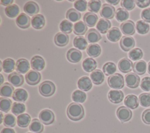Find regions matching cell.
Wrapping results in <instances>:
<instances>
[{"mask_svg": "<svg viewBox=\"0 0 150 133\" xmlns=\"http://www.w3.org/2000/svg\"><path fill=\"white\" fill-rule=\"evenodd\" d=\"M67 115L71 120L79 121L83 118L84 115V108L79 103H71L67 107Z\"/></svg>", "mask_w": 150, "mask_h": 133, "instance_id": "cell-1", "label": "cell"}, {"mask_svg": "<svg viewBox=\"0 0 150 133\" xmlns=\"http://www.w3.org/2000/svg\"><path fill=\"white\" fill-rule=\"evenodd\" d=\"M108 84L114 89H121L124 86V80L123 76L120 73H114L109 76L107 79Z\"/></svg>", "mask_w": 150, "mask_h": 133, "instance_id": "cell-2", "label": "cell"}, {"mask_svg": "<svg viewBox=\"0 0 150 133\" xmlns=\"http://www.w3.org/2000/svg\"><path fill=\"white\" fill-rule=\"evenodd\" d=\"M56 90L54 84L50 81L46 80L42 82L39 86L40 94L44 97H50L52 96Z\"/></svg>", "mask_w": 150, "mask_h": 133, "instance_id": "cell-3", "label": "cell"}, {"mask_svg": "<svg viewBox=\"0 0 150 133\" xmlns=\"http://www.w3.org/2000/svg\"><path fill=\"white\" fill-rule=\"evenodd\" d=\"M39 118L40 121L45 125H50L54 121V115L53 112L48 109H45L40 111Z\"/></svg>", "mask_w": 150, "mask_h": 133, "instance_id": "cell-4", "label": "cell"}, {"mask_svg": "<svg viewBox=\"0 0 150 133\" xmlns=\"http://www.w3.org/2000/svg\"><path fill=\"white\" fill-rule=\"evenodd\" d=\"M26 83L31 86L37 84L41 80V74L38 71L35 70H29L25 75Z\"/></svg>", "mask_w": 150, "mask_h": 133, "instance_id": "cell-5", "label": "cell"}, {"mask_svg": "<svg viewBox=\"0 0 150 133\" xmlns=\"http://www.w3.org/2000/svg\"><path fill=\"white\" fill-rule=\"evenodd\" d=\"M116 114L118 118L121 122H127L131 118L132 113L128 108L125 106H121L118 108Z\"/></svg>", "mask_w": 150, "mask_h": 133, "instance_id": "cell-6", "label": "cell"}, {"mask_svg": "<svg viewBox=\"0 0 150 133\" xmlns=\"http://www.w3.org/2000/svg\"><path fill=\"white\" fill-rule=\"evenodd\" d=\"M125 81L127 87L131 88H135L139 86L140 78L137 74L130 73L125 76Z\"/></svg>", "mask_w": 150, "mask_h": 133, "instance_id": "cell-7", "label": "cell"}, {"mask_svg": "<svg viewBox=\"0 0 150 133\" xmlns=\"http://www.w3.org/2000/svg\"><path fill=\"white\" fill-rule=\"evenodd\" d=\"M100 13L101 16L103 17V18H105V19H112L115 15V10L114 7L112 5L104 4L102 6Z\"/></svg>", "mask_w": 150, "mask_h": 133, "instance_id": "cell-8", "label": "cell"}, {"mask_svg": "<svg viewBox=\"0 0 150 133\" xmlns=\"http://www.w3.org/2000/svg\"><path fill=\"white\" fill-rule=\"evenodd\" d=\"M120 29L122 33L126 36L132 35L135 32V23L133 21L128 20L122 22L120 25Z\"/></svg>", "mask_w": 150, "mask_h": 133, "instance_id": "cell-9", "label": "cell"}, {"mask_svg": "<svg viewBox=\"0 0 150 133\" xmlns=\"http://www.w3.org/2000/svg\"><path fill=\"white\" fill-rule=\"evenodd\" d=\"M121 48L125 52L129 51L135 46V40L131 36H124L120 42Z\"/></svg>", "mask_w": 150, "mask_h": 133, "instance_id": "cell-10", "label": "cell"}, {"mask_svg": "<svg viewBox=\"0 0 150 133\" xmlns=\"http://www.w3.org/2000/svg\"><path fill=\"white\" fill-rule=\"evenodd\" d=\"M8 80L9 83L15 87H19L23 84L24 79L23 76L17 72H13L8 76Z\"/></svg>", "mask_w": 150, "mask_h": 133, "instance_id": "cell-11", "label": "cell"}, {"mask_svg": "<svg viewBox=\"0 0 150 133\" xmlns=\"http://www.w3.org/2000/svg\"><path fill=\"white\" fill-rule=\"evenodd\" d=\"M16 23L20 28L26 29L30 26V18L27 14L21 13L16 18Z\"/></svg>", "mask_w": 150, "mask_h": 133, "instance_id": "cell-12", "label": "cell"}, {"mask_svg": "<svg viewBox=\"0 0 150 133\" xmlns=\"http://www.w3.org/2000/svg\"><path fill=\"white\" fill-rule=\"evenodd\" d=\"M66 57L67 60L71 63H78L82 57L81 52L75 48H71L68 50Z\"/></svg>", "mask_w": 150, "mask_h": 133, "instance_id": "cell-13", "label": "cell"}, {"mask_svg": "<svg viewBox=\"0 0 150 133\" xmlns=\"http://www.w3.org/2000/svg\"><path fill=\"white\" fill-rule=\"evenodd\" d=\"M108 98L111 103L118 104L121 103L124 98V93L121 90H111L108 92Z\"/></svg>", "mask_w": 150, "mask_h": 133, "instance_id": "cell-14", "label": "cell"}, {"mask_svg": "<svg viewBox=\"0 0 150 133\" xmlns=\"http://www.w3.org/2000/svg\"><path fill=\"white\" fill-rule=\"evenodd\" d=\"M30 64L32 68L36 71H40L43 70L45 66V62L42 57L40 56H34L30 60Z\"/></svg>", "mask_w": 150, "mask_h": 133, "instance_id": "cell-15", "label": "cell"}, {"mask_svg": "<svg viewBox=\"0 0 150 133\" xmlns=\"http://www.w3.org/2000/svg\"><path fill=\"white\" fill-rule=\"evenodd\" d=\"M30 69V64L26 59L21 58L17 60L16 63L15 70L17 72L21 74L26 73Z\"/></svg>", "mask_w": 150, "mask_h": 133, "instance_id": "cell-16", "label": "cell"}, {"mask_svg": "<svg viewBox=\"0 0 150 133\" xmlns=\"http://www.w3.org/2000/svg\"><path fill=\"white\" fill-rule=\"evenodd\" d=\"M23 11L28 15L33 16L35 14L39 12V7L36 2L33 1H28L24 5Z\"/></svg>", "mask_w": 150, "mask_h": 133, "instance_id": "cell-17", "label": "cell"}, {"mask_svg": "<svg viewBox=\"0 0 150 133\" xmlns=\"http://www.w3.org/2000/svg\"><path fill=\"white\" fill-rule=\"evenodd\" d=\"M118 66L119 70L121 72L127 73L130 72L132 70L133 63L129 59L127 58H123L119 61Z\"/></svg>", "mask_w": 150, "mask_h": 133, "instance_id": "cell-18", "label": "cell"}, {"mask_svg": "<svg viewBox=\"0 0 150 133\" xmlns=\"http://www.w3.org/2000/svg\"><path fill=\"white\" fill-rule=\"evenodd\" d=\"M124 104L128 108L135 109L138 107L139 100L135 95L129 94L124 99Z\"/></svg>", "mask_w": 150, "mask_h": 133, "instance_id": "cell-19", "label": "cell"}, {"mask_svg": "<svg viewBox=\"0 0 150 133\" xmlns=\"http://www.w3.org/2000/svg\"><path fill=\"white\" fill-rule=\"evenodd\" d=\"M31 24L33 28L36 29H41L45 25V17L41 14L35 15L31 19Z\"/></svg>", "mask_w": 150, "mask_h": 133, "instance_id": "cell-20", "label": "cell"}, {"mask_svg": "<svg viewBox=\"0 0 150 133\" xmlns=\"http://www.w3.org/2000/svg\"><path fill=\"white\" fill-rule=\"evenodd\" d=\"M69 40V37L66 33L63 32H58L54 37V43L60 47L64 46L67 45Z\"/></svg>", "mask_w": 150, "mask_h": 133, "instance_id": "cell-21", "label": "cell"}, {"mask_svg": "<svg viewBox=\"0 0 150 133\" xmlns=\"http://www.w3.org/2000/svg\"><path fill=\"white\" fill-rule=\"evenodd\" d=\"M101 39V36L95 29H90L86 34V39L88 41V43H96L98 42Z\"/></svg>", "mask_w": 150, "mask_h": 133, "instance_id": "cell-22", "label": "cell"}, {"mask_svg": "<svg viewBox=\"0 0 150 133\" xmlns=\"http://www.w3.org/2000/svg\"><path fill=\"white\" fill-rule=\"evenodd\" d=\"M78 87L84 91L90 90L92 87V83L90 78L87 76H83L80 78L77 82Z\"/></svg>", "mask_w": 150, "mask_h": 133, "instance_id": "cell-23", "label": "cell"}, {"mask_svg": "<svg viewBox=\"0 0 150 133\" xmlns=\"http://www.w3.org/2000/svg\"><path fill=\"white\" fill-rule=\"evenodd\" d=\"M111 23L110 21H109L108 19L101 18L97 22L96 28L98 32L103 34H104L109 30V29L111 28Z\"/></svg>", "mask_w": 150, "mask_h": 133, "instance_id": "cell-24", "label": "cell"}, {"mask_svg": "<svg viewBox=\"0 0 150 133\" xmlns=\"http://www.w3.org/2000/svg\"><path fill=\"white\" fill-rule=\"evenodd\" d=\"M28 97V94L27 91L23 88H17L15 90L13 95L12 98L19 102H25Z\"/></svg>", "mask_w": 150, "mask_h": 133, "instance_id": "cell-25", "label": "cell"}, {"mask_svg": "<svg viewBox=\"0 0 150 133\" xmlns=\"http://www.w3.org/2000/svg\"><path fill=\"white\" fill-rule=\"evenodd\" d=\"M82 67L85 71L88 73L93 72L97 67V62L93 58L87 57L83 60Z\"/></svg>", "mask_w": 150, "mask_h": 133, "instance_id": "cell-26", "label": "cell"}, {"mask_svg": "<svg viewBox=\"0 0 150 133\" xmlns=\"http://www.w3.org/2000/svg\"><path fill=\"white\" fill-rule=\"evenodd\" d=\"M133 71L138 75L144 74L146 70V63L144 60H139L135 62L133 64Z\"/></svg>", "mask_w": 150, "mask_h": 133, "instance_id": "cell-27", "label": "cell"}, {"mask_svg": "<svg viewBox=\"0 0 150 133\" xmlns=\"http://www.w3.org/2000/svg\"><path fill=\"white\" fill-rule=\"evenodd\" d=\"M107 37L110 41L115 42L121 38V32L117 27H112L108 31Z\"/></svg>", "mask_w": 150, "mask_h": 133, "instance_id": "cell-28", "label": "cell"}, {"mask_svg": "<svg viewBox=\"0 0 150 133\" xmlns=\"http://www.w3.org/2000/svg\"><path fill=\"white\" fill-rule=\"evenodd\" d=\"M90 78L94 84L98 85L104 81V75L101 70L96 69L90 74Z\"/></svg>", "mask_w": 150, "mask_h": 133, "instance_id": "cell-29", "label": "cell"}, {"mask_svg": "<svg viewBox=\"0 0 150 133\" xmlns=\"http://www.w3.org/2000/svg\"><path fill=\"white\" fill-rule=\"evenodd\" d=\"M13 87L9 83H5L0 88V94L2 97H11L14 92Z\"/></svg>", "mask_w": 150, "mask_h": 133, "instance_id": "cell-30", "label": "cell"}, {"mask_svg": "<svg viewBox=\"0 0 150 133\" xmlns=\"http://www.w3.org/2000/svg\"><path fill=\"white\" fill-rule=\"evenodd\" d=\"M84 22L89 27L94 26L98 21V17L96 14L93 12H87L83 16Z\"/></svg>", "mask_w": 150, "mask_h": 133, "instance_id": "cell-31", "label": "cell"}, {"mask_svg": "<svg viewBox=\"0 0 150 133\" xmlns=\"http://www.w3.org/2000/svg\"><path fill=\"white\" fill-rule=\"evenodd\" d=\"M16 64L13 59L11 58H7L5 59L2 63V68L4 72L9 73L12 72L15 69Z\"/></svg>", "mask_w": 150, "mask_h": 133, "instance_id": "cell-32", "label": "cell"}, {"mask_svg": "<svg viewBox=\"0 0 150 133\" xmlns=\"http://www.w3.org/2000/svg\"><path fill=\"white\" fill-rule=\"evenodd\" d=\"M87 30V26L83 21L77 22L73 25L74 33L78 36L83 35Z\"/></svg>", "mask_w": 150, "mask_h": 133, "instance_id": "cell-33", "label": "cell"}, {"mask_svg": "<svg viewBox=\"0 0 150 133\" xmlns=\"http://www.w3.org/2000/svg\"><path fill=\"white\" fill-rule=\"evenodd\" d=\"M29 129L33 133H41L43 131V125L40 120L34 118L32 120Z\"/></svg>", "mask_w": 150, "mask_h": 133, "instance_id": "cell-34", "label": "cell"}, {"mask_svg": "<svg viewBox=\"0 0 150 133\" xmlns=\"http://www.w3.org/2000/svg\"><path fill=\"white\" fill-rule=\"evenodd\" d=\"M20 12L19 6L16 4H12L6 6L5 9V13L8 17L13 18L16 17Z\"/></svg>", "mask_w": 150, "mask_h": 133, "instance_id": "cell-35", "label": "cell"}, {"mask_svg": "<svg viewBox=\"0 0 150 133\" xmlns=\"http://www.w3.org/2000/svg\"><path fill=\"white\" fill-rule=\"evenodd\" d=\"M30 116L26 113L22 114L17 117V124L18 125L22 128H25L28 126L30 122Z\"/></svg>", "mask_w": 150, "mask_h": 133, "instance_id": "cell-36", "label": "cell"}, {"mask_svg": "<svg viewBox=\"0 0 150 133\" xmlns=\"http://www.w3.org/2000/svg\"><path fill=\"white\" fill-rule=\"evenodd\" d=\"M87 53L91 57H97L101 53V47L98 44H91L87 46Z\"/></svg>", "mask_w": 150, "mask_h": 133, "instance_id": "cell-37", "label": "cell"}, {"mask_svg": "<svg viewBox=\"0 0 150 133\" xmlns=\"http://www.w3.org/2000/svg\"><path fill=\"white\" fill-rule=\"evenodd\" d=\"M73 45L79 50H84L87 46V40L82 36H77L73 39Z\"/></svg>", "mask_w": 150, "mask_h": 133, "instance_id": "cell-38", "label": "cell"}, {"mask_svg": "<svg viewBox=\"0 0 150 133\" xmlns=\"http://www.w3.org/2000/svg\"><path fill=\"white\" fill-rule=\"evenodd\" d=\"M135 27L137 32L141 35L146 34L149 30V25L144 21H138L136 23Z\"/></svg>", "mask_w": 150, "mask_h": 133, "instance_id": "cell-39", "label": "cell"}, {"mask_svg": "<svg viewBox=\"0 0 150 133\" xmlns=\"http://www.w3.org/2000/svg\"><path fill=\"white\" fill-rule=\"evenodd\" d=\"M71 98L76 103H83L86 100V94L83 91L76 90L72 93Z\"/></svg>", "mask_w": 150, "mask_h": 133, "instance_id": "cell-40", "label": "cell"}, {"mask_svg": "<svg viewBox=\"0 0 150 133\" xmlns=\"http://www.w3.org/2000/svg\"><path fill=\"white\" fill-rule=\"evenodd\" d=\"M66 18L70 22H77L81 18V13L74 8L69 9L66 12Z\"/></svg>", "mask_w": 150, "mask_h": 133, "instance_id": "cell-41", "label": "cell"}, {"mask_svg": "<svg viewBox=\"0 0 150 133\" xmlns=\"http://www.w3.org/2000/svg\"><path fill=\"white\" fill-rule=\"evenodd\" d=\"M115 19L120 22L127 21V19L129 18V13L128 11L123 8H118L115 12Z\"/></svg>", "mask_w": 150, "mask_h": 133, "instance_id": "cell-42", "label": "cell"}, {"mask_svg": "<svg viewBox=\"0 0 150 133\" xmlns=\"http://www.w3.org/2000/svg\"><path fill=\"white\" fill-rule=\"evenodd\" d=\"M26 107L25 104L20 102H15L12 106L11 111L15 115H19L23 114L25 111Z\"/></svg>", "mask_w": 150, "mask_h": 133, "instance_id": "cell-43", "label": "cell"}, {"mask_svg": "<svg viewBox=\"0 0 150 133\" xmlns=\"http://www.w3.org/2000/svg\"><path fill=\"white\" fill-rule=\"evenodd\" d=\"M12 101L6 97L0 98V110L4 112H8L11 108Z\"/></svg>", "mask_w": 150, "mask_h": 133, "instance_id": "cell-44", "label": "cell"}, {"mask_svg": "<svg viewBox=\"0 0 150 133\" xmlns=\"http://www.w3.org/2000/svg\"><path fill=\"white\" fill-rule=\"evenodd\" d=\"M73 23L67 21V20H63L62 21L59 25V28L60 30L64 33H70L73 30Z\"/></svg>", "mask_w": 150, "mask_h": 133, "instance_id": "cell-45", "label": "cell"}, {"mask_svg": "<svg viewBox=\"0 0 150 133\" xmlns=\"http://www.w3.org/2000/svg\"><path fill=\"white\" fill-rule=\"evenodd\" d=\"M116 66L115 64L112 62H107L105 63L103 67V73L106 76H110L112 75L115 73L116 71Z\"/></svg>", "mask_w": 150, "mask_h": 133, "instance_id": "cell-46", "label": "cell"}, {"mask_svg": "<svg viewBox=\"0 0 150 133\" xmlns=\"http://www.w3.org/2000/svg\"><path fill=\"white\" fill-rule=\"evenodd\" d=\"M101 2L98 0H91L87 5V9L91 12H98L101 8Z\"/></svg>", "mask_w": 150, "mask_h": 133, "instance_id": "cell-47", "label": "cell"}, {"mask_svg": "<svg viewBox=\"0 0 150 133\" xmlns=\"http://www.w3.org/2000/svg\"><path fill=\"white\" fill-rule=\"evenodd\" d=\"M128 56L132 60H139L143 56V52L139 48H134L129 52Z\"/></svg>", "mask_w": 150, "mask_h": 133, "instance_id": "cell-48", "label": "cell"}, {"mask_svg": "<svg viewBox=\"0 0 150 133\" xmlns=\"http://www.w3.org/2000/svg\"><path fill=\"white\" fill-rule=\"evenodd\" d=\"M16 124V118L11 114H7L4 117V125L6 127H13Z\"/></svg>", "mask_w": 150, "mask_h": 133, "instance_id": "cell-49", "label": "cell"}, {"mask_svg": "<svg viewBox=\"0 0 150 133\" xmlns=\"http://www.w3.org/2000/svg\"><path fill=\"white\" fill-rule=\"evenodd\" d=\"M139 103L141 106L147 107L150 106V94L149 93H142L138 97Z\"/></svg>", "mask_w": 150, "mask_h": 133, "instance_id": "cell-50", "label": "cell"}, {"mask_svg": "<svg viewBox=\"0 0 150 133\" xmlns=\"http://www.w3.org/2000/svg\"><path fill=\"white\" fill-rule=\"evenodd\" d=\"M87 3L86 1L83 0H78L76 1L74 3V6L75 9L80 11L84 12L87 9Z\"/></svg>", "mask_w": 150, "mask_h": 133, "instance_id": "cell-51", "label": "cell"}, {"mask_svg": "<svg viewBox=\"0 0 150 133\" xmlns=\"http://www.w3.org/2000/svg\"><path fill=\"white\" fill-rule=\"evenodd\" d=\"M121 6L125 10L131 11L135 8V1L133 0H122L121 1Z\"/></svg>", "mask_w": 150, "mask_h": 133, "instance_id": "cell-52", "label": "cell"}, {"mask_svg": "<svg viewBox=\"0 0 150 133\" xmlns=\"http://www.w3.org/2000/svg\"><path fill=\"white\" fill-rule=\"evenodd\" d=\"M140 86L142 90L145 91H150V77H144L142 78Z\"/></svg>", "mask_w": 150, "mask_h": 133, "instance_id": "cell-53", "label": "cell"}, {"mask_svg": "<svg viewBox=\"0 0 150 133\" xmlns=\"http://www.w3.org/2000/svg\"><path fill=\"white\" fill-rule=\"evenodd\" d=\"M141 16L143 21L150 23V8H146L141 12Z\"/></svg>", "mask_w": 150, "mask_h": 133, "instance_id": "cell-54", "label": "cell"}, {"mask_svg": "<svg viewBox=\"0 0 150 133\" xmlns=\"http://www.w3.org/2000/svg\"><path fill=\"white\" fill-rule=\"evenodd\" d=\"M142 120L146 124H150V109H146L143 112Z\"/></svg>", "mask_w": 150, "mask_h": 133, "instance_id": "cell-55", "label": "cell"}, {"mask_svg": "<svg viewBox=\"0 0 150 133\" xmlns=\"http://www.w3.org/2000/svg\"><path fill=\"white\" fill-rule=\"evenodd\" d=\"M135 3L140 8H146L150 4V0H137Z\"/></svg>", "mask_w": 150, "mask_h": 133, "instance_id": "cell-56", "label": "cell"}, {"mask_svg": "<svg viewBox=\"0 0 150 133\" xmlns=\"http://www.w3.org/2000/svg\"><path fill=\"white\" fill-rule=\"evenodd\" d=\"M13 0H1V4L2 5H5V6H9L12 5V4L13 3Z\"/></svg>", "mask_w": 150, "mask_h": 133, "instance_id": "cell-57", "label": "cell"}, {"mask_svg": "<svg viewBox=\"0 0 150 133\" xmlns=\"http://www.w3.org/2000/svg\"><path fill=\"white\" fill-rule=\"evenodd\" d=\"M1 133H15V132L12 128H4L2 129Z\"/></svg>", "mask_w": 150, "mask_h": 133, "instance_id": "cell-58", "label": "cell"}, {"mask_svg": "<svg viewBox=\"0 0 150 133\" xmlns=\"http://www.w3.org/2000/svg\"><path fill=\"white\" fill-rule=\"evenodd\" d=\"M106 1H107L108 3H109L110 4L112 5H117V4L120 2V1H119V0H115V1L107 0Z\"/></svg>", "mask_w": 150, "mask_h": 133, "instance_id": "cell-59", "label": "cell"}, {"mask_svg": "<svg viewBox=\"0 0 150 133\" xmlns=\"http://www.w3.org/2000/svg\"><path fill=\"white\" fill-rule=\"evenodd\" d=\"M148 73L150 74V62L148 64Z\"/></svg>", "mask_w": 150, "mask_h": 133, "instance_id": "cell-60", "label": "cell"}, {"mask_svg": "<svg viewBox=\"0 0 150 133\" xmlns=\"http://www.w3.org/2000/svg\"><path fill=\"white\" fill-rule=\"evenodd\" d=\"M0 75H1V81L0 84H1V85H2V83H3V81H4V77H3V76H2V74H1Z\"/></svg>", "mask_w": 150, "mask_h": 133, "instance_id": "cell-61", "label": "cell"}, {"mask_svg": "<svg viewBox=\"0 0 150 133\" xmlns=\"http://www.w3.org/2000/svg\"><path fill=\"white\" fill-rule=\"evenodd\" d=\"M0 115H1V121H0V122L2 123V121H4V119H3V114H2V112H1Z\"/></svg>", "mask_w": 150, "mask_h": 133, "instance_id": "cell-62", "label": "cell"}, {"mask_svg": "<svg viewBox=\"0 0 150 133\" xmlns=\"http://www.w3.org/2000/svg\"><path fill=\"white\" fill-rule=\"evenodd\" d=\"M27 133H33V132H27Z\"/></svg>", "mask_w": 150, "mask_h": 133, "instance_id": "cell-63", "label": "cell"}]
</instances>
